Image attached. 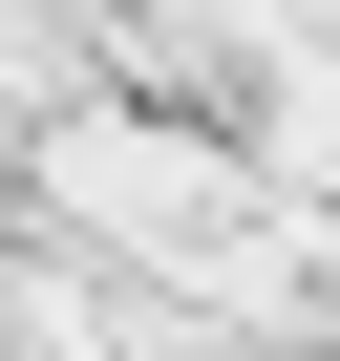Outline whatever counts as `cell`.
Listing matches in <instances>:
<instances>
[{
  "instance_id": "1",
  "label": "cell",
  "mask_w": 340,
  "mask_h": 361,
  "mask_svg": "<svg viewBox=\"0 0 340 361\" xmlns=\"http://www.w3.org/2000/svg\"><path fill=\"white\" fill-rule=\"evenodd\" d=\"M22 192H43L64 234H128V255L170 234V255H192V234H234V149H213V128H170V106H64Z\"/></svg>"
}]
</instances>
